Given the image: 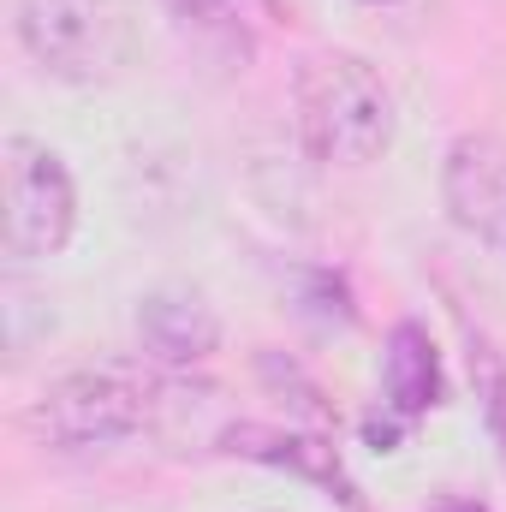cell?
I'll use <instances>...</instances> for the list:
<instances>
[{
  "label": "cell",
  "instance_id": "6da1fadb",
  "mask_svg": "<svg viewBox=\"0 0 506 512\" xmlns=\"http://www.w3.org/2000/svg\"><path fill=\"white\" fill-rule=\"evenodd\" d=\"M292 114H298L304 155L322 167H370L393 149V131H399L387 78L364 54H346V48H322L298 66Z\"/></svg>",
  "mask_w": 506,
  "mask_h": 512
},
{
  "label": "cell",
  "instance_id": "7a4b0ae2",
  "mask_svg": "<svg viewBox=\"0 0 506 512\" xmlns=\"http://www.w3.org/2000/svg\"><path fill=\"white\" fill-rule=\"evenodd\" d=\"M155 411H161V376L143 358H102V364H78L54 376L24 405L18 423L30 441L78 453V447H114V441L143 435Z\"/></svg>",
  "mask_w": 506,
  "mask_h": 512
},
{
  "label": "cell",
  "instance_id": "3957f363",
  "mask_svg": "<svg viewBox=\"0 0 506 512\" xmlns=\"http://www.w3.org/2000/svg\"><path fill=\"white\" fill-rule=\"evenodd\" d=\"M18 48L54 84H108L131 66L137 18L126 0H18Z\"/></svg>",
  "mask_w": 506,
  "mask_h": 512
},
{
  "label": "cell",
  "instance_id": "277c9868",
  "mask_svg": "<svg viewBox=\"0 0 506 512\" xmlns=\"http://www.w3.org/2000/svg\"><path fill=\"white\" fill-rule=\"evenodd\" d=\"M0 185H6V215H0V251L6 262H48L72 245L78 227V185L66 161L36 143V137H6L0 143Z\"/></svg>",
  "mask_w": 506,
  "mask_h": 512
},
{
  "label": "cell",
  "instance_id": "5b68a950",
  "mask_svg": "<svg viewBox=\"0 0 506 512\" xmlns=\"http://www.w3.org/2000/svg\"><path fill=\"white\" fill-rule=\"evenodd\" d=\"M441 197H447V215L477 245L506 256V137L495 131L459 137L441 167Z\"/></svg>",
  "mask_w": 506,
  "mask_h": 512
},
{
  "label": "cell",
  "instance_id": "8992f818",
  "mask_svg": "<svg viewBox=\"0 0 506 512\" xmlns=\"http://www.w3.org/2000/svg\"><path fill=\"white\" fill-rule=\"evenodd\" d=\"M137 340L149 364L191 370L221 352V316L191 286H155L149 298H137Z\"/></svg>",
  "mask_w": 506,
  "mask_h": 512
},
{
  "label": "cell",
  "instance_id": "52a82bcc",
  "mask_svg": "<svg viewBox=\"0 0 506 512\" xmlns=\"http://www.w3.org/2000/svg\"><path fill=\"white\" fill-rule=\"evenodd\" d=\"M381 382H387V405L399 411V423H417L429 405H441V358H435V340L417 322L393 328Z\"/></svg>",
  "mask_w": 506,
  "mask_h": 512
},
{
  "label": "cell",
  "instance_id": "ba28073f",
  "mask_svg": "<svg viewBox=\"0 0 506 512\" xmlns=\"http://www.w3.org/2000/svg\"><path fill=\"white\" fill-rule=\"evenodd\" d=\"M364 6H393V0H364Z\"/></svg>",
  "mask_w": 506,
  "mask_h": 512
},
{
  "label": "cell",
  "instance_id": "9c48e42d",
  "mask_svg": "<svg viewBox=\"0 0 506 512\" xmlns=\"http://www.w3.org/2000/svg\"><path fill=\"white\" fill-rule=\"evenodd\" d=\"M459 512H483V507H459Z\"/></svg>",
  "mask_w": 506,
  "mask_h": 512
}]
</instances>
